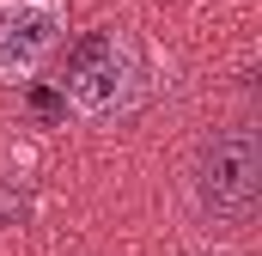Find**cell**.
I'll return each instance as SVG.
<instances>
[{"label":"cell","instance_id":"3957f363","mask_svg":"<svg viewBox=\"0 0 262 256\" xmlns=\"http://www.w3.org/2000/svg\"><path fill=\"white\" fill-rule=\"evenodd\" d=\"M67 37L61 0H0V86L37 79Z\"/></svg>","mask_w":262,"mask_h":256},{"label":"cell","instance_id":"6da1fadb","mask_svg":"<svg viewBox=\"0 0 262 256\" xmlns=\"http://www.w3.org/2000/svg\"><path fill=\"white\" fill-rule=\"evenodd\" d=\"M61 92H67V104H73L85 122H110V116L134 110V98H140V55H134V43L122 31H92V37H79L73 55H67Z\"/></svg>","mask_w":262,"mask_h":256},{"label":"cell","instance_id":"7a4b0ae2","mask_svg":"<svg viewBox=\"0 0 262 256\" xmlns=\"http://www.w3.org/2000/svg\"><path fill=\"white\" fill-rule=\"evenodd\" d=\"M195 201L213 220H250L262 201V134L256 128H220L195 153Z\"/></svg>","mask_w":262,"mask_h":256}]
</instances>
